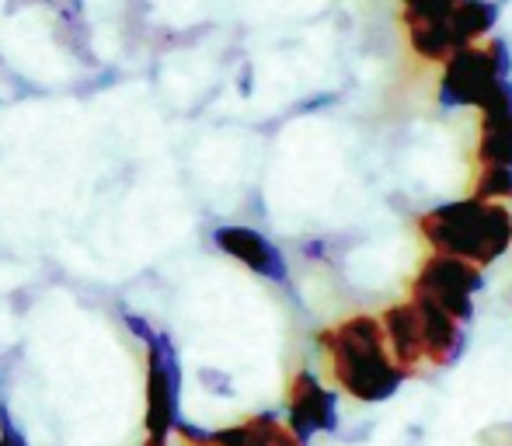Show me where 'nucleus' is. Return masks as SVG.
<instances>
[{"label": "nucleus", "mask_w": 512, "mask_h": 446, "mask_svg": "<svg viewBox=\"0 0 512 446\" xmlns=\"http://www.w3.org/2000/svg\"><path fill=\"white\" fill-rule=\"evenodd\" d=\"M317 342L328 356L335 384L356 401L377 405V401L394 398V391L405 384L408 373L391 359L384 345V328L373 314H352L324 328Z\"/></svg>", "instance_id": "obj_1"}, {"label": "nucleus", "mask_w": 512, "mask_h": 446, "mask_svg": "<svg viewBox=\"0 0 512 446\" xmlns=\"http://www.w3.org/2000/svg\"><path fill=\"white\" fill-rule=\"evenodd\" d=\"M481 290H485V272L450 255H429L411 279V297L432 300L446 314H453L460 325L474 321V297Z\"/></svg>", "instance_id": "obj_4"}, {"label": "nucleus", "mask_w": 512, "mask_h": 446, "mask_svg": "<svg viewBox=\"0 0 512 446\" xmlns=\"http://www.w3.org/2000/svg\"><path fill=\"white\" fill-rule=\"evenodd\" d=\"M241 95H251V70L244 67V74H241Z\"/></svg>", "instance_id": "obj_18"}, {"label": "nucleus", "mask_w": 512, "mask_h": 446, "mask_svg": "<svg viewBox=\"0 0 512 446\" xmlns=\"http://www.w3.org/2000/svg\"><path fill=\"white\" fill-rule=\"evenodd\" d=\"M495 21H499V4H492V0H460L450 11V18H446L453 49L474 46L481 35L492 32Z\"/></svg>", "instance_id": "obj_10"}, {"label": "nucleus", "mask_w": 512, "mask_h": 446, "mask_svg": "<svg viewBox=\"0 0 512 446\" xmlns=\"http://www.w3.org/2000/svg\"><path fill=\"white\" fill-rule=\"evenodd\" d=\"M42 4H53L56 11H60V7H67V4H74V0H42Z\"/></svg>", "instance_id": "obj_19"}, {"label": "nucleus", "mask_w": 512, "mask_h": 446, "mask_svg": "<svg viewBox=\"0 0 512 446\" xmlns=\"http://www.w3.org/2000/svg\"><path fill=\"white\" fill-rule=\"evenodd\" d=\"M474 199H485V203H502L512 199V168H499V164H485L478 168L474 178Z\"/></svg>", "instance_id": "obj_12"}, {"label": "nucleus", "mask_w": 512, "mask_h": 446, "mask_svg": "<svg viewBox=\"0 0 512 446\" xmlns=\"http://www.w3.org/2000/svg\"><path fill=\"white\" fill-rule=\"evenodd\" d=\"M499 81L488 63V53L478 46L453 49L443 60V81H439V105L443 109H478L485 102V95L492 91V84Z\"/></svg>", "instance_id": "obj_7"}, {"label": "nucleus", "mask_w": 512, "mask_h": 446, "mask_svg": "<svg viewBox=\"0 0 512 446\" xmlns=\"http://www.w3.org/2000/svg\"><path fill=\"white\" fill-rule=\"evenodd\" d=\"M147 436L143 446H168L182 422V359L168 332H157L147 345Z\"/></svg>", "instance_id": "obj_3"}, {"label": "nucleus", "mask_w": 512, "mask_h": 446, "mask_svg": "<svg viewBox=\"0 0 512 446\" xmlns=\"http://www.w3.org/2000/svg\"><path fill=\"white\" fill-rule=\"evenodd\" d=\"M418 234L432 255H450L485 269L512 248V213L506 203L467 196L422 213Z\"/></svg>", "instance_id": "obj_2"}, {"label": "nucleus", "mask_w": 512, "mask_h": 446, "mask_svg": "<svg viewBox=\"0 0 512 446\" xmlns=\"http://www.w3.org/2000/svg\"><path fill=\"white\" fill-rule=\"evenodd\" d=\"M380 328H384V345L394 363L405 373H415L418 366L425 363V345H422V328H418V314H415V307H411V300L387 307V311L380 314Z\"/></svg>", "instance_id": "obj_9"}, {"label": "nucleus", "mask_w": 512, "mask_h": 446, "mask_svg": "<svg viewBox=\"0 0 512 446\" xmlns=\"http://www.w3.org/2000/svg\"><path fill=\"white\" fill-rule=\"evenodd\" d=\"M405 32H408V46L415 56L429 63H443L453 53V39L446 21L436 18H405Z\"/></svg>", "instance_id": "obj_11"}, {"label": "nucleus", "mask_w": 512, "mask_h": 446, "mask_svg": "<svg viewBox=\"0 0 512 446\" xmlns=\"http://www.w3.org/2000/svg\"><path fill=\"white\" fill-rule=\"evenodd\" d=\"M216 251H223L227 258L241 262L244 269H251L255 276L269 279L276 286H290V262L279 251V244H272L262 230L244 227V223H220L213 230Z\"/></svg>", "instance_id": "obj_6"}, {"label": "nucleus", "mask_w": 512, "mask_h": 446, "mask_svg": "<svg viewBox=\"0 0 512 446\" xmlns=\"http://www.w3.org/2000/svg\"><path fill=\"white\" fill-rule=\"evenodd\" d=\"M0 446H28L25 433H21V426L14 422L11 405H7L4 398H0Z\"/></svg>", "instance_id": "obj_13"}, {"label": "nucleus", "mask_w": 512, "mask_h": 446, "mask_svg": "<svg viewBox=\"0 0 512 446\" xmlns=\"http://www.w3.org/2000/svg\"><path fill=\"white\" fill-rule=\"evenodd\" d=\"M199 384H203L209 394H220V398H230V394H234L230 377L220 370H213V366H203V370H199Z\"/></svg>", "instance_id": "obj_15"}, {"label": "nucleus", "mask_w": 512, "mask_h": 446, "mask_svg": "<svg viewBox=\"0 0 512 446\" xmlns=\"http://www.w3.org/2000/svg\"><path fill=\"white\" fill-rule=\"evenodd\" d=\"M418 314V328H422L425 345V363L432 366H453L467 352V325H460L453 314L436 307L425 297H408Z\"/></svg>", "instance_id": "obj_8"}, {"label": "nucleus", "mask_w": 512, "mask_h": 446, "mask_svg": "<svg viewBox=\"0 0 512 446\" xmlns=\"http://www.w3.org/2000/svg\"><path fill=\"white\" fill-rule=\"evenodd\" d=\"M485 53H488V63H492L495 77H512V49L506 39H492L485 46Z\"/></svg>", "instance_id": "obj_14"}, {"label": "nucleus", "mask_w": 512, "mask_h": 446, "mask_svg": "<svg viewBox=\"0 0 512 446\" xmlns=\"http://www.w3.org/2000/svg\"><path fill=\"white\" fill-rule=\"evenodd\" d=\"M286 429L300 443H310L317 433H335L338 429V394L317 380L314 370H297L290 380V398H286Z\"/></svg>", "instance_id": "obj_5"}, {"label": "nucleus", "mask_w": 512, "mask_h": 446, "mask_svg": "<svg viewBox=\"0 0 512 446\" xmlns=\"http://www.w3.org/2000/svg\"><path fill=\"white\" fill-rule=\"evenodd\" d=\"M335 102H338V95L324 91V95H314V98H307V102H300V105H297V112H300V115H310V112H317V109H331Z\"/></svg>", "instance_id": "obj_17"}, {"label": "nucleus", "mask_w": 512, "mask_h": 446, "mask_svg": "<svg viewBox=\"0 0 512 446\" xmlns=\"http://www.w3.org/2000/svg\"><path fill=\"white\" fill-rule=\"evenodd\" d=\"M122 325L129 328V335L136 338V342H143V345H150L154 342V335H157V328L150 325L143 314H129V311H122Z\"/></svg>", "instance_id": "obj_16"}]
</instances>
